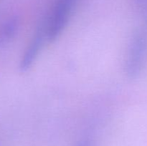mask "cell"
<instances>
[{"instance_id":"obj_5","label":"cell","mask_w":147,"mask_h":146,"mask_svg":"<svg viewBox=\"0 0 147 146\" xmlns=\"http://www.w3.org/2000/svg\"><path fill=\"white\" fill-rule=\"evenodd\" d=\"M78 146H90V145L88 142L84 141V142H81V143H80Z\"/></svg>"},{"instance_id":"obj_4","label":"cell","mask_w":147,"mask_h":146,"mask_svg":"<svg viewBox=\"0 0 147 146\" xmlns=\"http://www.w3.org/2000/svg\"><path fill=\"white\" fill-rule=\"evenodd\" d=\"M18 28V21L17 19H11L7 23L3 31V37L5 40L11 38L15 34Z\"/></svg>"},{"instance_id":"obj_2","label":"cell","mask_w":147,"mask_h":146,"mask_svg":"<svg viewBox=\"0 0 147 146\" xmlns=\"http://www.w3.org/2000/svg\"><path fill=\"white\" fill-rule=\"evenodd\" d=\"M146 39L142 33H136L131 39L125 62V72L129 78L134 79L142 70L146 52Z\"/></svg>"},{"instance_id":"obj_3","label":"cell","mask_w":147,"mask_h":146,"mask_svg":"<svg viewBox=\"0 0 147 146\" xmlns=\"http://www.w3.org/2000/svg\"><path fill=\"white\" fill-rule=\"evenodd\" d=\"M45 40H47L45 21L39 26L24 51L20 64V69L22 72H24L32 67L42 47Z\"/></svg>"},{"instance_id":"obj_1","label":"cell","mask_w":147,"mask_h":146,"mask_svg":"<svg viewBox=\"0 0 147 146\" xmlns=\"http://www.w3.org/2000/svg\"><path fill=\"white\" fill-rule=\"evenodd\" d=\"M77 0H57L51 14L45 21L47 40H57L67 26Z\"/></svg>"}]
</instances>
